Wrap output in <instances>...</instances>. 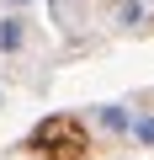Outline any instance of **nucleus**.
Here are the masks:
<instances>
[{
  "mask_svg": "<svg viewBox=\"0 0 154 160\" xmlns=\"http://www.w3.org/2000/svg\"><path fill=\"white\" fill-rule=\"evenodd\" d=\"M21 43H27V22H21L16 11H11V16H0V53H16Z\"/></svg>",
  "mask_w": 154,
  "mask_h": 160,
  "instance_id": "obj_1",
  "label": "nucleus"
},
{
  "mask_svg": "<svg viewBox=\"0 0 154 160\" xmlns=\"http://www.w3.org/2000/svg\"><path fill=\"white\" fill-rule=\"evenodd\" d=\"M101 128H112V133H133V112H128V107H101Z\"/></svg>",
  "mask_w": 154,
  "mask_h": 160,
  "instance_id": "obj_2",
  "label": "nucleus"
},
{
  "mask_svg": "<svg viewBox=\"0 0 154 160\" xmlns=\"http://www.w3.org/2000/svg\"><path fill=\"white\" fill-rule=\"evenodd\" d=\"M117 22H122V27L143 22V6H138V0H117Z\"/></svg>",
  "mask_w": 154,
  "mask_h": 160,
  "instance_id": "obj_3",
  "label": "nucleus"
},
{
  "mask_svg": "<svg viewBox=\"0 0 154 160\" xmlns=\"http://www.w3.org/2000/svg\"><path fill=\"white\" fill-rule=\"evenodd\" d=\"M133 133H138L143 144H154V118H133Z\"/></svg>",
  "mask_w": 154,
  "mask_h": 160,
  "instance_id": "obj_4",
  "label": "nucleus"
},
{
  "mask_svg": "<svg viewBox=\"0 0 154 160\" xmlns=\"http://www.w3.org/2000/svg\"><path fill=\"white\" fill-rule=\"evenodd\" d=\"M21 6H32V0H11V11H21Z\"/></svg>",
  "mask_w": 154,
  "mask_h": 160,
  "instance_id": "obj_5",
  "label": "nucleus"
}]
</instances>
